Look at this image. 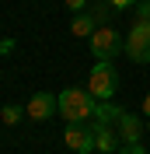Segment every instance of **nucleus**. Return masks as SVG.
<instances>
[{
    "mask_svg": "<svg viewBox=\"0 0 150 154\" xmlns=\"http://www.w3.org/2000/svg\"><path fill=\"white\" fill-rule=\"evenodd\" d=\"M126 56L133 63H150V21H136L126 32Z\"/></svg>",
    "mask_w": 150,
    "mask_h": 154,
    "instance_id": "20e7f679",
    "label": "nucleus"
},
{
    "mask_svg": "<svg viewBox=\"0 0 150 154\" xmlns=\"http://www.w3.org/2000/svg\"><path fill=\"white\" fill-rule=\"evenodd\" d=\"M143 116H147V119H150V95L143 98Z\"/></svg>",
    "mask_w": 150,
    "mask_h": 154,
    "instance_id": "f3484780",
    "label": "nucleus"
},
{
    "mask_svg": "<svg viewBox=\"0 0 150 154\" xmlns=\"http://www.w3.org/2000/svg\"><path fill=\"white\" fill-rule=\"evenodd\" d=\"M94 109H98V98L84 88H66L59 91V112H63L66 123H91Z\"/></svg>",
    "mask_w": 150,
    "mask_h": 154,
    "instance_id": "f257e3e1",
    "label": "nucleus"
},
{
    "mask_svg": "<svg viewBox=\"0 0 150 154\" xmlns=\"http://www.w3.org/2000/svg\"><path fill=\"white\" fill-rule=\"evenodd\" d=\"M59 109V95H49V91H38V95L28 98V105H25V116L35 119V123H46L52 119V112Z\"/></svg>",
    "mask_w": 150,
    "mask_h": 154,
    "instance_id": "423d86ee",
    "label": "nucleus"
},
{
    "mask_svg": "<svg viewBox=\"0 0 150 154\" xmlns=\"http://www.w3.org/2000/svg\"><path fill=\"white\" fill-rule=\"evenodd\" d=\"M63 144L74 154H91L94 151V126L91 123H66Z\"/></svg>",
    "mask_w": 150,
    "mask_h": 154,
    "instance_id": "39448f33",
    "label": "nucleus"
},
{
    "mask_svg": "<svg viewBox=\"0 0 150 154\" xmlns=\"http://www.w3.org/2000/svg\"><path fill=\"white\" fill-rule=\"evenodd\" d=\"M108 7H115V11H126V7H133V4H140V0H105Z\"/></svg>",
    "mask_w": 150,
    "mask_h": 154,
    "instance_id": "4468645a",
    "label": "nucleus"
},
{
    "mask_svg": "<svg viewBox=\"0 0 150 154\" xmlns=\"http://www.w3.org/2000/svg\"><path fill=\"white\" fill-rule=\"evenodd\" d=\"M115 154H147V147H140V144H122Z\"/></svg>",
    "mask_w": 150,
    "mask_h": 154,
    "instance_id": "ddd939ff",
    "label": "nucleus"
},
{
    "mask_svg": "<svg viewBox=\"0 0 150 154\" xmlns=\"http://www.w3.org/2000/svg\"><path fill=\"white\" fill-rule=\"evenodd\" d=\"M91 0H66V11H74V14H80V11L87 7Z\"/></svg>",
    "mask_w": 150,
    "mask_h": 154,
    "instance_id": "2eb2a0df",
    "label": "nucleus"
},
{
    "mask_svg": "<svg viewBox=\"0 0 150 154\" xmlns=\"http://www.w3.org/2000/svg\"><path fill=\"white\" fill-rule=\"evenodd\" d=\"M87 46H91V56H94V60L112 63L122 49H126V42H122V35L112 28V25H98V28H94V35L87 38Z\"/></svg>",
    "mask_w": 150,
    "mask_h": 154,
    "instance_id": "f03ea898",
    "label": "nucleus"
},
{
    "mask_svg": "<svg viewBox=\"0 0 150 154\" xmlns=\"http://www.w3.org/2000/svg\"><path fill=\"white\" fill-rule=\"evenodd\" d=\"M136 21H150V0H140V7H136Z\"/></svg>",
    "mask_w": 150,
    "mask_h": 154,
    "instance_id": "f8f14e48",
    "label": "nucleus"
},
{
    "mask_svg": "<svg viewBox=\"0 0 150 154\" xmlns=\"http://www.w3.org/2000/svg\"><path fill=\"white\" fill-rule=\"evenodd\" d=\"M122 147V137L115 126H98L94 130V151H101V154H115Z\"/></svg>",
    "mask_w": 150,
    "mask_h": 154,
    "instance_id": "6e6552de",
    "label": "nucleus"
},
{
    "mask_svg": "<svg viewBox=\"0 0 150 154\" xmlns=\"http://www.w3.org/2000/svg\"><path fill=\"white\" fill-rule=\"evenodd\" d=\"M0 119H4L7 126L21 123V109H18V105H4V109H0Z\"/></svg>",
    "mask_w": 150,
    "mask_h": 154,
    "instance_id": "9b49d317",
    "label": "nucleus"
},
{
    "mask_svg": "<svg viewBox=\"0 0 150 154\" xmlns=\"http://www.w3.org/2000/svg\"><path fill=\"white\" fill-rule=\"evenodd\" d=\"M14 49V38H0V53H10Z\"/></svg>",
    "mask_w": 150,
    "mask_h": 154,
    "instance_id": "dca6fc26",
    "label": "nucleus"
},
{
    "mask_svg": "<svg viewBox=\"0 0 150 154\" xmlns=\"http://www.w3.org/2000/svg\"><path fill=\"white\" fill-rule=\"evenodd\" d=\"M87 91H91L98 102H108V98L119 91V74H115L112 63H105V60H98L91 70V77H87Z\"/></svg>",
    "mask_w": 150,
    "mask_h": 154,
    "instance_id": "7ed1b4c3",
    "label": "nucleus"
},
{
    "mask_svg": "<svg viewBox=\"0 0 150 154\" xmlns=\"http://www.w3.org/2000/svg\"><path fill=\"white\" fill-rule=\"evenodd\" d=\"M94 28H98V21H94V14H74V25H70V35H77V38H91L94 35Z\"/></svg>",
    "mask_w": 150,
    "mask_h": 154,
    "instance_id": "1a4fd4ad",
    "label": "nucleus"
},
{
    "mask_svg": "<svg viewBox=\"0 0 150 154\" xmlns=\"http://www.w3.org/2000/svg\"><path fill=\"white\" fill-rule=\"evenodd\" d=\"M119 112H122V109L108 105V102H98V109H94V119H91V126H94V130H98V126H115Z\"/></svg>",
    "mask_w": 150,
    "mask_h": 154,
    "instance_id": "9d476101",
    "label": "nucleus"
},
{
    "mask_svg": "<svg viewBox=\"0 0 150 154\" xmlns=\"http://www.w3.org/2000/svg\"><path fill=\"white\" fill-rule=\"evenodd\" d=\"M115 130H119L122 144H140V140H143V130H147V123H143L140 116H133V112H119Z\"/></svg>",
    "mask_w": 150,
    "mask_h": 154,
    "instance_id": "0eeeda50",
    "label": "nucleus"
}]
</instances>
